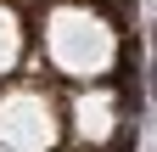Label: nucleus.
<instances>
[{
	"label": "nucleus",
	"instance_id": "f257e3e1",
	"mask_svg": "<svg viewBox=\"0 0 157 152\" xmlns=\"http://www.w3.org/2000/svg\"><path fill=\"white\" fill-rule=\"evenodd\" d=\"M45 56L56 62V73L101 79L112 68V56H118V34L90 6H56L51 23H45Z\"/></svg>",
	"mask_w": 157,
	"mask_h": 152
},
{
	"label": "nucleus",
	"instance_id": "f03ea898",
	"mask_svg": "<svg viewBox=\"0 0 157 152\" xmlns=\"http://www.w3.org/2000/svg\"><path fill=\"white\" fill-rule=\"evenodd\" d=\"M56 146V107L45 90L17 85L0 96V152H51Z\"/></svg>",
	"mask_w": 157,
	"mask_h": 152
},
{
	"label": "nucleus",
	"instance_id": "7ed1b4c3",
	"mask_svg": "<svg viewBox=\"0 0 157 152\" xmlns=\"http://www.w3.org/2000/svg\"><path fill=\"white\" fill-rule=\"evenodd\" d=\"M73 130L84 135L90 146H101V141H112V130H118V96L112 90H78V102H73Z\"/></svg>",
	"mask_w": 157,
	"mask_h": 152
},
{
	"label": "nucleus",
	"instance_id": "20e7f679",
	"mask_svg": "<svg viewBox=\"0 0 157 152\" xmlns=\"http://www.w3.org/2000/svg\"><path fill=\"white\" fill-rule=\"evenodd\" d=\"M17 56H23V28H17V11L0 6V73H11Z\"/></svg>",
	"mask_w": 157,
	"mask_h": 152
}]
</instances>
